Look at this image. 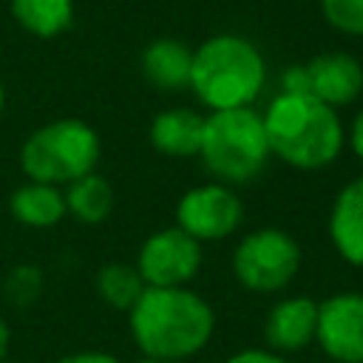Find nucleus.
Returning <instances> with one entry per match:
<instances>
[{"mask_svg":"<svg viewBox=\"0 0 363 363\" xmlns=\"http://www.w3.org/2000/svg\"><path fill=\"white\" fill-rule=\"evenodd\" d=\"M128 326L145 357L182 363L210 343L216 312L190 286H145L128 312Z\"/></svg>","mask_w":363,"mask_h":363,"instance_id":"f257e3e1","label":"nucleus"},{"mask_svg":"<svg viewBox=\"0 0 363 363\" xmlns=\"http://www.w3.org/2000/svg\"><path fill=\"white\" fill-rule=\"evenodd\" d=\"M261 119L269 153L298 170H320L332 164L346 145L337 111L312 94H278Z\"/></svg>","mask_w":363,"mask_h":363,"instance_id":"f03ea898","label":"nucleus"},{"mask_svg":"<svg viewBox=\"0 0 363 363\" xmlns=\"http://www.w3.org/2000/svg\"><path fill=\"white\" fill-rule=\"evenodd\" d=\"M264 79V57L247 37L216 34L193 51L190 88L210 111L252 108Z\"/></svg>","mask_w":363,"mask_h":363,"instance_id":"7ed1b4c3","label":"nucleus"},{"mask_svg":"<svg viewBox=\"0 0 363 363\" xmlns=\"http://www.w3.org/2000/svg\"><path fill=\"white\" fill-rule=\"evenodd\" d=\"M199 156L221 184H247L269 162V142L264 119L255 108L210 111L204 116V136Z\"/></svg>","mask_w":363,"mask_h":363,"instance_id":"20e7f679","label":"nucleus"},{"mask_svg":"<svg viewBox=\"0 0 363 363\" xmlns=\"http://www.w3.org/2000/svg\"><path fill=\"white\" fill-rule=\"evenodd\" d=\"M99 156H102L99 133L88 122L65 116L26 136L20 147V167L28 182L62 187L94 173Z\"/></svg>","mask_w":363,"mask_h":363,"instance_id":"39448f33","label":"nucleus"},{"mask_svg":"<svg viewBox=\"0 0 363 363\" xmlns=\"http://www.w3.org/2000/svg\"><path fill=\"white\" fill-rule=\"evenodd\" d=\"M301 269V247L281 227H258L233 250L235 281L258 295L281 292Z\"/></svg>","mask_w":363,"mask_h":363,"instance_id":"423d86ee","label":"nucleus"},{"mask_svg":"<svg viewBox=\"0 0 363 363\" xmlns=\"http://www.w3.org/2000/svg\"><path fill=\"white\" fill-rule=\"evenodd\" d=\"M201 258V241L182 227H162L142 241L136 269L145 286H187L199 275Z\"/></svg>","mask_w":363,"mask_h":363,"instance_id":"0eeeda50","label":"nucleus"},{"mask_svg":"<svg viewBox=\"0 0 363 363\" xmlns=\"http://www.w3.org/2000/svg\"><path fill=\"white\" fill-rule=\"evenodd\" d=\"M244 221V204L230 184L207 182L190 187L176 204V227L196 241H221Z\"/></svg>","mask_w":363,"mask_h":363,"instance_id":"6e6552de","label":"nucleus"},{"mask_svg":"<svg viewBox=\"0 0 363 363\" xmlns=\"http://www.w3.org/2000/svg\"><path fill=\"white\" fill-rule=\"evenodd\" d=\"M315 343L332 363H363V292H335L318 301Z\"/></svg>","mask_w":363,"mask_h":363,"instance_id":"1a4fd4ad","label":"nucleus"},{"mask_svg":"<svg viewBox=\"0 0 363 363\" xmlns=\"http://www.w3.org/2000/svg\"><path fill=\"white\" fill-rule=\"evenodd\" d=\"M315 332H318V301L306 295H289L275 301L264 320L267 349L278 354L306 349L309 343H315Z\"/></svg>","mask_w":363,"mask_h":363,"instance_id":"9d476101","label":"nucleus"},{"mask_svg":"<svg viewBox=\"0 0 363 363\" xmlns=\"http://www.w3.org/2000/svg\"><path fill=\"white\" fill-rule=\"evenodd\" d=\"M309 94L329 108H343L354 102L363 91V68L346 51H326L306 62Z\"/></svg>","mask_w":363,"mask_h":363,"instance_id":"9b49d317","label":"nucleus"},{"mask_svg":"<svg viewBox=\"0 0 363 363\" xmlns=\"http://www.w3.org/2000/svg\"><path fill=\"white\" fill-rule=\"evenodd\" d=\"M329 241L346 264L363 267V176L337 190L329 210Z\"/></svg>","mask_w":363,"mask_h":363,"instance_id":"f8f14e48","label":"nucleus"},{"mask_svg":"<svg viewBox=\"0 0 363 363\" xmlns=\"http://www.w3.org/2000/svg\"><path fill=\"white\" fill-rule=\"evenodd\" d=\"M150 145L170 159L199 156L204 136V116L193 108H164L150 122Z\"/></svg>","mask_w":363,"mask_h":363,"instance_id":"ddd939ff","label":"nucleus"},{"mask_svg":"<svg viewBox=\"0 0 363 363\" xmlns=\"http://www.w3.org/2000/svg\"><path fill=\"white\" fill-rule=\"evenodd\" d=\"M142 74L145 79L159 91H182L190 88V71H193V51L170 37L153 40L142 51Z\"/></svg>","mask_w":363,"mask_h":363,"instance_id":"4468645a","label":"nucleus"},{"mask_svg":"<svg viewBox=\"0 0 363 363\" xmlns=\"http://www.w3.org/2000/svg\"><path fill=\"white\" fill-rule=\"evenodd\" d=\"M9 210L11 216L23 224V227H34V230H48L57 221H62L65 210V193L57 184H43V182H26L20 184L11 199H9Z\"/></svg>","mask_w":363,"mask_h":363,"instance_id":"2eb2a0df","label":"nucleus"},{"mask_svg":"<svg viewBox=\"0 0 363 363\" xmlns=\"http://www.w3.org/2000/svg\"><path fill=\"white\" fill-rule=\"evenodd\" d=\"M65 210L79 224H102L113 210V187L96 170L65 184Z\"/></svg>","mask_w":363,"mask_h":363,"instance_id":"dca6fc26","label":"nucleus"},{"mask_svg":"<svg viewBox=\"0 0 363 363\" xmlns=\"http://www.w3.org/2000/svg\"><path fill=\"white\" fill-rule=\"evenodd\" d=\"M14 20L34 37H60L74 23V0H11Z\"/></svg>","mask_w":363,"mask_h":363,"instance_id":"f3484780","label":"nucleus"},{"mask_svg":"<svg viewBox=\"0 0 363 363\" xmlns=\"http://www.w3.org/2000/svg\"><path fill=\"white\" fill-rule=\"evenodd\" d=\"M142 292H145V281H142L136 264L113 261V264L99 267V272H96V295L108 306L130 312V306L139 301Z\"/></svg>","mask_w":363,"mask_h":363,"instance_id":"a211bd4d","label":"nucleus"},{"mask_svg":"<svg viewBox=\"0 0 363 363\" xmlns=\"http://www.w3.org/2000/svg\"><path fill=\"white\" fill-rule=\"evenodd\" d=\"M320 9L332 28L363 37V0H320Z\"/></svg>","mask_w":363,"mask_h":363,"instance_id":"6ab92c4d","label":"nucleus"},{"mask_svg":"<svg viewBox=\"0 0 363 363\" xmlns=\"http://www.w3.org/2000/svg\"><path fill=\"white\" fill-rule=\"evenodd\" d=\"M43 289V272L31 264H23V267H14L6 278V298L17 306H26L31 301H37Z\"/></svg>","mask_w":363,"mask_h":363,"instance_id":"aec40b11","label":"nucleus"},{"mask_svg":"<svg viewBox=\"0 0 363 363\" xmlns=\"http://www.w3.org/2000/svg\"><path fill=\"white\" fill-rule=\"evenodd\" d=\"M281 94H309L306 65H292L281 77Z\"/></svg>","mask_w":363,"mask_h":363,"instance_id":"412c9836","label":"nucleus"},{"mask_svg":"<svg viewBox=\"0 0 363 363\" xmlns=\"http://www.w3.org/2000/svg\"><path fill=\"white\" fill-rule=\"evenodd\" d=\"M224 363H286L284 354L272 352V349H241L235 354H230Z\"/></svg>","mask_w":363,"mask_h":363,"instance_id":"4be33fe9","label":"nucleus"},{"mask_svg":"<svg viewBox=\"0 0 363 363\" xmlns=\"http://www.w3.org/2000/svg\"><path fill=\"white\" fill-rule=\"evenodd\" d=\"M57 363H122L116 354L111 352H96V349H85V352H71L65 357H60Z\"/></svg>","mask_w":363,"mask_h":363,"instance_id":"5701e85b","label":"nucleus"},{"mask_svg":"<svg viewBox=\"0 0 363 363\" xmlns=\"http://www.w3.org/2000/svg\"><path fill=\"white\" fill-rule=\"evenodd\" d=\"M349 145H352V153L363 162V108L357 111V116L352 119V130H349Z\"/></svg>","mask_w":363,"mask_h":363,"instance_id":"b1692460","label":"nucleus"},{"mask_svg":"<svg viewBox=\"0 0 363 363\" xmlns=\"http://www.w3.org/2000/svg\"><path fill=\"white\" fill-rule=\"evenodd\" d=\"M9 340H11V332H9V323L0 315V360L9 354Z\"/></svg>","mask_w":363,"mask_h":363,"instance_id":"393cba45","label":"nucleus"},{"mask_svg":"<svg viewBox=\"0 0 363 363\" xmlns=\"http://www.w3.org/2000/svg\"><path fill=\"white\" fill-rule=\"evenodd\" d=\"M133 363H173V360H159V357H139V360H133Z\"/></svg>","mask_w":363,"mask_h":363,"instance_id":"a878e982","label":"nucleus"},{"mask_svg":"<svg viewBox=\"0 0 363 363\" xmlns=\"http://www.w3.org/2000/svg\"><path fill=\"white\" fill-rule=\"evenodd\" d=\"M3 108H6V88H3V79H0V113H3Z\"/></svg>","mask_w":363,"mask_h":363,"instance_id":"bb28decb","label":"nucleus"},{"mask_svg":"<svg viewBox=\"0 0 363 363\" xmlns=\"http://www.w3.org/2000/svg\"><path fill=\"white\" fill-rule=\"evenodd\" d=\"M0 363H17V360H9V357H3V360H0Z\"/></svg>","mask_w":363,"mask_h":363,"instance_id":"cd10ccee","label":"nucleus"}]
</instances>
